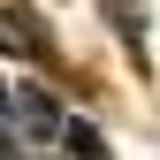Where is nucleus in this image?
<instances>
[{"label": "nucleus", "mask_w": 160, "mask_h": 160, "mask_svg": "<svg viewBox=\"0 0 160 160\" xmlns=\"http://www.w3.org/2000/svg\"><path fill=\"white\" fill-rule=\"evenodd\" d=\"M0 137H8L23 160H53V152H61V137H69V122H61V107H53L46 92L0 84Z\"/></svg>", "instance_id": "nucleus-1"}, {"label": "nucleus", "mask_w": 160, "mask_h": 160, "mask_svg": "<svg viewBox=\"0 0 160 160\" xmlns=\"http://www.w3.org/2000/svg\"><path fill=\"white\" fill-rule=\"evenodd\" d=\"M0 46H23V53H38L46 38L31 31V15H15V8H8V15H0Z\"/></svg>", "instance_id": "nucleus-2"}]
</instances>
